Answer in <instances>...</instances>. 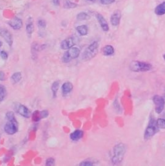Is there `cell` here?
<instances>
[{
    "label": "cell",
    "instance_id": "obj_35",
    "mask_svg": "<svg viewBox=\"0 0 165 166\" xmlns=\"http://www.w3.org/2000/svg\"><path fill=\"white\" fill-rule=\"evenodd\" d=\"M2 45H3V43L1 41H0V47L2 46Z\"/></svg>",
    "mask_w": 165,
    "mask_h": 166
},
{
    "label": "cell",
    "instance_id": "obj_20",
    "mask_svg": "<svg viewBox=\"0 0 165 166\" xmlns=\"http://www.w3.org/2000/svg\"><path fill=\"white\" fill-rule=\"evenodd\" d=\"M21 78H22V75L20 72H16L14 73L11 76V81L14 83H17L21 81Z\"/></svg>",
    "mask_w": 165,
    "mask_h": 166
},
{
    "label": "cell",
    "instance_id": "obj_16",
    "mask_svg": "<svg viewBox=\"0 0 165 166\" xmlns=\"http://www.w3.org/2000/svg\"><path fill=\"white\" fill-rule=\"evenodd\" d=\"M103 53L105 56H111L114 53V49L112 45H106L103 49Z\"/></svg>",
    "mask_w": 165,
    "mask_h": 166
},
{
    "label": "cell",
    "instance_id": "obj_1",
    "mask_svg": "<svg viewBox=\"0 0 165 166\" xmlns=\"http://www.w3.org/2000/svg\"><path fill=\"white\" fill-rule=\"evenodd\" d=\"M126 152L125 146L123 143H119L116 145L113 150L112 162L114 164H119L123 159L124 155Z\"/></svg>",
    "mask_w": 165,
    "mask_h": 166
},
{
    "label": "cell",
    "instance_id": "obj_29",
    "mask_svg": "<svg viewBox=\"0 0 165 166\" xmlns=\"http://www.w3.org/2000/svg\"><path fill=\"white\" fill-rule=\"evenodd\" d=\"M40 115L41 119L45 118H46L48 116H49V112L46 110L42 111L40 112Z\"/></svg>",
    "mask_w": 165,
    "mask_h": 166
},
{
    "label": "cell",
    "instance_id": "obj_9",
    "mask_svg": "<svg viewBox=\"0 0 165 166\" xmlns=\"http://www.w3.org/2000/svg\"><path fill=\"white\" fill-rule=\"evenodd\" d=\"M76 44L75 40L73 37H68V38L64 40L61 43V48L63 50H68L72 48L74 45Z\"/></svg>",
    "mask_w": 165,
    "mask_h": 166
},
{
    "label": "cell",
    "instance_id": "obj_28",
    "mask_svg": "<svg viewBox=\"0 0 165 166\" xmlns=\"http://www.w3.org/2000/svg\"><path fill=\"white\" fill-rule=\"evenodd\" d=\"M55 164V160L54 158H48L46 160V163H45V165H53Z\"/></svg>",
    "mask_w": 165,
    "mask_h": 166
},
{
    "label": "cell",
    "instance_id": "obj_5",
    "mask_svg": "<svg viewBox=\"0 0 165 166\" xmlns=\"http://www.w3.org/2000/svg\"><path fill=\"white\" fill-rule=\"evenodd\" d=\"M4 131L9 135H13L18 131V122L15 120H8L4 127Z\"/></svg>",
    "mask_w": 165,
    "mask_h": 166
},
{
    "label": "cell",
    "instance_id": "obj_27",
    "mask_svg": "<svg viewBox=\"0 0 165 166\" xmlns=\"http://www.w3.org/2000/svg\"><path fill=\"white\" fill-rule=\"evenodd\" d=\"M38 25L39 27L44 29L46 27V21L43 19H40L38 21Z\"/></svg>",
    "mask_w": 165,
    "mask_h": 166
},
{
    "label": "cell",
    "instance_id": "obj_3",
    "mask_svg": "<svg viewBox=\"0 0 165 166\" xmlns=\"http://www.w3.org/2000/svg\"><path fill=\"white\" fill-rule=\"evenodd\" d=\"M130 70L134 72H145L150 70L152 65L150 63L146 62L133 61L130 64Z\"/></svg>",
    "mask_w": 165,
    "mask_h": 166
},
{
    "label": "cell",
    "instance_id": "obj_34",
    "mask_svg": "<svg viewBox=\"0 0 165 166\" xmlns=\"http://www.w3.org/2000/svg\"><path fill=\"white\" fill-rule=\"evenodd\" d=\"M60 0H52V2L56 6H58L60 5Z\"/></svg>",
    "mask_w": 165,
    "mask_h": 166
},
{
    "label": "cell",
    "instance_id": "obj_30",
    "mask_svg": "<svg viewBox=\"0 0 165 166\" xmlns=\"http://www.w3.org/2000/svg\"><path fill=\"white\" fill-rule=\"evenodd\" d=\"M94 164L90 161H83L79 164V165H82V166H92Z\"/></svg>",
    "mask_w": 165,
    "mask_h": 166
},
{
    "label": "cell",
    "instance_id": "obj_37",
    "mask_svg": "<svg viewBox=\"0 0 165 166\" xmlns=\"http://www.w3.org/2000/svg\"><path fill=\"white\" fill-rule=\"evenodd\" d=\"M163 58H164V60H165V55L163 56Z\"/></svg>",
    "mask_w": 165,
    "mask_h": 166
},
{
    "label": "cell",
    "instance_id": "obj_32",
    "mask_svg": "<svg viewBox=\"0 0 165 166\" xmlns=\"http://www.w3.org/2000/svg\"><path fill=\"white\" fill-rule=\"evenodd\" d=\"M0 55H1V56L3 59V60H7V59L8 58V54L7 53V52H5V51H1Z\"/></svg>",
    "mask_w": 165,
    "mask_h": 166
},
{
    "label": "cell",
    "instance_id": "obj_12",
    "mask_svg": "<svg viewBox=\"0 0 165 166\" xmlns=\"http://www.w3.org/2000/svg\"><path fill=\"white\" fill-rule=\"evenodd\" d=\"M121 17V14L119 10H115L114 13L112 14L110 18V22L113 26H118L119 24L120 19Z\"/></svg>",
    "mask_w": 165,
    "mask_h": 166
},
{
    "label": "cell",
    "instance_id": "obj_18",
    "mask_svg": "<svg viewBox=\"0 0 165 166\" xmlns=\"http://www.w3.org/2000/svg\"><path fill=\"white\" fill-rule=\"evenodd\" d=\"M76 30L77 31V33L80 34L81 36H85L88 34V29L87 27V25H80L76 27Z\"/></svg>",
    "mask_w": 165,
    "mask_h": 166
},
{
    "label": "cell",
    "instance_id": "obj_11",
    "mask_svg": "<svg viewBox=\"0 0 165 166\" xmlns=\"http://www.w3.org/2000/svg\"><path fill=\"white\" fill-rule=\"evenodd\" d=\"M17 112L21 116H22L24 118H29L31 115V112L30 110L26 108L25 105L21 104H19L18 106Z\"/></svg>",
    "mask_w": 165,
    "mask_h": 166
},
{
    "label": "cell",
    "instance_id": "obj_24",
    "mask_svg": "<svg viewBox=\"0 0 165 166\" xmlns=\"http://www.w3.org/2000/svg\"><path fill=\"white\" fill-rule=\"evenodd\" d=\"M77 6V5L74 3L69 0H66V1L64 2V7L67 9H74L76 8Z\"/></svg>",
    "mask_w": 165,
    "mask_h": 166
},
{
    "label": "cell",
    "instance_id": "obj_8",
    "mask_svg": "<svg viewBox=\"0 0 165 166\" xmlns=\"http://www.w3.org/2000/svg\"><path fill=\"white\" fill-rule=\"evenodd\" d=\"M157 124H155V122L152 121L146 128L144 136L145 138L149 139L155 135L156 132H157Z\"/></svg>",
    "mask_w": 165,
    "mask_h": 166
},
{
    "label": "cell",
    "instance_id": "obj_26",
    "mask_svg": "<svg viewBox=\"0 0 165 166\" xmlns=\"http://www.w3.org/2000/svg\"><path fill=\"white\" fill-rule=\"evenodd\" d=\"M6 118L8 120H15V116L14 115V113L12 111H9L6 114Z\"/></svg>",
    "mask_w": 165,
    "mask_h": 166
},
{
    "label": "cell",
    "instance_id": "obj_10",
    "mask_svg": "<svg viewBox=\"0 0 165 166\" xmlns=\"http://www.w3.org/2000/svg\"><path fill=\"white\" fill-rule=\"evenodd\" d=\"M8 24L10 27H12L14 30H19L23 26V21L20 18L18 17H15L14 19L9 21Z\"/></svg>",
    "mask_w": 165,
    "mask_h": 166
},
{
    "label": "cell",
    "instance_id": "obj_25",
    "mask_svg": "<svg viewBox=\"0 0 165 166\" xmlns=\"http://www.w3.org/2000/svg\"><path fill=\"white\" fill-rule=\"evenodd\" d=\"M156 124L157 127L160 129H165V120L162 118L158 119L156 122Z\"/></svg>",
    "mask_w": 165,
    "mask_h": 166
},
{
    "label": "cell",
    "instance_id": "obj_31",
    "mask_svg": "<svg viewBox=\"0 0 165 166\" xmlns=\"http://www.w3.org/2000/svg\"><path fill=\"white\" fill-rule=\"evenodd\" d=\"M100 1L104 5H110L113 3L115 2V0H100Z\"/></svg>",
    "mask_w": 165,
    "mask_h": 166
},
{
    "label": "cell",
    "instance_id": "obj_2",
    "mask_svg": "<svg viewBox=\"0 0 165 166\" xmlns=\"http://www.w3.org/2000/svg\"><path fill=\"white\" fill-rule=\"evenodd\" d=\"M99 49V44L98 41H94L90 44L83 54V59L84 60H88L94 58L97 55Z\"/></svg>",
    "mask_w": 165,
    "mask_h": 166
},
{
    "label": "cell",
    "instance_id": "obj_14",
    "mask_svg": "<svg viewBox=\"0 0 165 166\" xmlns=\"http://www.w3.org/2000/svg\"><path fill=\"white\" fill-rule=\"evenodd\" d=\"M83 131L81 130H76L73 132H72L70 135V138L73 141H77L79 139H81L83 136Z\"/></svg>",
    "mask_w": 165,
    "mask_h": 166
},
{
    "label": "cell",
    "instance_id": "obj_7",
    "mask_svg": "<svg viewBox=\"0 0 165 166\" xmlns=\"http://www.w3.org/2000/svg\"><path fill=\"white\" fill-rule=\"evenodd\" d=\"M0 36H1L7 44L11 47L13 44V37L10 32L4 28H0Z\"/></svg>",
    "mask_w": 165,
    "mask_h": 166
},
{
    "label": "cell",
    "instance_id": "obj_21",
    "mask_svg": "<svg viewBox=\"0 0 165 166\" xmlns=\"http://www.w3.org/2000/svg\"><path fill=\"white\" fill-rule=\"evenodd\" d=\"M60 83L59 81H56L52 85L51 89H52L53 95H54V97H56V95H57V93L60 88Z\"/></svg>",
    "mask_w": 165,
    "mask_h": 166
},
{
    "label": "cell",
    "instance_id": "obj_15",
    "mask_svg": "<svg viewBox=\"0 0 165 166\" xmlns=\"http://www.w3.org/2000/svg\"><path fill=\"white\" fill-rule=\"evenodd\" d=\"M73 85L70 82H65L62 85L61 89H62V92L64 94H67L68 93H70L72 89H73Z\"/></svg>",
    "mask_w": 165,
    "mask_h": 166
},
{
    "label": "cell",
    "instance_id": "obj_6",
    "mask_svg": "<svg viewBox=\"0 0 165 166\" xmlns=\"http://www.w3.org/2000/svg\"><path fill=\"white\" fill-rule=\"evenodd\" d=\"M153 103L156 105V111L157 113H161L163 111L164 107V100L163 97L160 96L156 95L153 98Z\"/></svg>",
    "mask_w": 165,
    "mask_h": 166
},
{
    "label": "cell",
    "instance_id": "obj_4",
    "mask_svg": "<svg viewBox=\"0 0 165 166\" xmlns=\"http://www.w3.org/2000/svg\"><path fill=\"white\" fill-rule=\"evenodd\" d=\"M80 54V50L77 47H72L63 54L62 61L63 63H69L74 59L77 58Z\"/></svg>",
    "mask_w": 165,
    "mask_h": 166
},
{
    "label": "cell",
    "instance_id": "obj_36",
    "mask_svg": "<svg viewBox=\"0 0 165 166\" xmlns=\"http://www.w3.org/2000/svg\"><path fill=\"white\" fill-rule=\"evenodd\" d=\"M90 1H91V2H95V0H90Z\"/></svg>",
    "mask_w": 165,
    "mask_h": 166
},
{
    "label": "cell",
    "instance_id": "obj_22",
    "mask_svg": "<svg viewBox=\"0 0 165 166\" xmlns=\"http://www.w3.org/2000/svg\"><path fill=\"white\" fill-rule=\"evenodd\" d=\"M7 89L4 85L0 84V101H2L7 96Z\"/></svg>",
    "mask_w": 165,
    "mask_h": 166
},
{
    "label": "cell",
    "instance_id": "obj_13",
    "mask_svg": "<svg viewBox=\"0 0 165 166\" xmlns=\"http://www.w3.org/2000/svg\"><path fill=\"white\" fill-rule=\"evenodd\" d=\"M96 16H97V19L98 20V22L100 24L101 26L102 29L105 32L108 31L109 26H108L107 21H106L105 18L101 14H98Z\"/></svg>",
    "mask_w": 165,
    "mask_h": 166
},
{
    "label": "cell",
    "instance_id": "obj_19",
    "mask_svg": "<svg viewBox=\"0 0 165 166\" xmlns=\"http://www.w3.org/2000/svg\"><path fill=\"white\" fill-rule=\"evenodd\" d=\"M34 30V24L33 23V21H29V22L26 23V34H27V35L29 37H30L32 34L33 33Z\"/></svg>",
    "mask_w": 165,
    "mask_h": 166
},
{
    "label": "cell",
    "instance_id": "obj_17",
    "mask_svg": "<svg viewBox=\"0 0 165 166\" xmlns=\"http://www.w3.org/2000/svg\"><path fill=\"white\" fill-rule=\"evenodd\" d=\"M155 12L159 16H162L165 14V2L157 6L155 9Z\"/></svg>",
    "mask_w": 165,
    "mask_h": 166
},
{
    "label": "cell",
    "instance_id": "obj_23",
    "mask_svg": "<svg viewBox=\"0 0 165 166\" xmlns=\"http://www.w3.org/2000/svg\"><path fill=\"white\" fill-rule=\"evenodd\" d=\"M90 18V16L85 13L84 12H80L77 15V19L79 20V21H84V20H88Z\"/></svg>",
    "mask_w": 165,
    "mask_h": 166
},
{
    "label": "cell",
    "instance_id": "obj_33",
    "mask_svg": "<svg viewBox=\"0 0 165 166\" xmlns=\"http://www.w3.org/2000/svg\"><path fill=\"white\" fill-rule=\"evenodd\" d=\"M5 79V73L0 71V81H4V80Z\"/></svg>",
    "mask_w": 165,
    "mask_h": 166
}]
</instances>
